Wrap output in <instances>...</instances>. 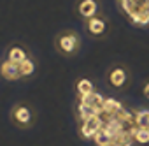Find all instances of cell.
Here are the masks:
<instances>
[{
  "label": "cell",
  "mask_w": 149,
  "mask_h": 146,
  "mask_svg": "<svg viewBox=\"0 0 149 146\" xmlns=\"http://www.w3.org/2000/svg\"><path fill=\"white\" fill-rule=\"evenodd\" d=\"M28 56H32V53L28 51L26 46L19 44V42H13L6 48V53H4V58L9 60V62H14V63H23Z\"/></svg>",
  "instance_id": "cell-3"
},
{
  "label": "cell",
  "mask_w": 149,
  "mask_h": 146,
  "mask_svg": "<svg viewBox=\"0 0 149 146\" xmlns=\"http://www.w3.org/2000/svg\"><path fill=\"white\" fill-rule=\"evenodd\" d=\"M9 120L14 127L21 128V130H26L33 125L35 121V113L33 109L26 104V102H18L11 107L9 111Z\"/></svg>",
  "instance_id": "cell-2"
},
{
  "label": "cell",
  "mask_w": 149,
  "mask_h": 146,
  "mask_svg": "<svg viewBox=\"0 0 149 146\" xmlns=\"http://www.w3.org/2000/svg\"><path fill=\"white\" fill-rule=\"evenodd\" d=\"M0 62H2V60H0Z\"/></svg>",
  "instance_id": "cell-13"
},
{
  "label": "cell",
  "mask_w": 149,
  "mask_h": 146,
  "mask_svg": "<svg viewBox=\"0 0 149 146\" xmlns=\"http://www.w3.org/2000/svg\"><path fill=\"white\" fill-rule=\"evenodd\" d=\"M98 11H100L98 0H77V4H76V14L84 21L90 18H95Z\"/></svg>",
  "instance_id": "cell-4"
},
{
  "label": "cell",
  "mask_w": 149,
  "mask_h": 146,
  "mask_svg": "<svg viewBox=\"0 0 149 146\" xmlns=\"http://www.w3.org/2000/svg\"><path fill=\"white\" fill-rule=\"evenodd\" d=\"M84 28H86V32H88L91 37L100 39V37H104L105 32H107V21H105V18H104L102 14H97L95 18H90V20L84 21Z\"/></svg>",
  "instance_id": "cell-5"
},
{
  "label": "cell",
  "mask_w": 149,
  "mask_h": 146,
  "mask_svg": "<svg viewBox=\"0 0 149 146\" xmlns=\"http://www.w3.org/2000/svg\"><path fill=\"white\" fill-rule=\"evenodd\" d=\"M133 139L139 144H147L149 142V128H137L133 134Z\"/></svg>",
  "instance_id": "cell-11"
},
{
  "label": "cell",
  "mask_w": 149,
  "mask_h": 146,
  "mask_svg": "<svg viewBox=\"0 0 149 146\" xmlns=\"http://www.w3.org/2000/svg\"><path fill=\"white\" fill-rule=\"evenodd\" d=\"M76 90H77L79 97L83 99V97H88V95L95 93V85H93V81L88 79V78H79V79L76 81Z\"/></svg>",
  "instance_id": "cell-9"
},
{
  "label": "cell",
  "mask_w": 149,
  "mask_h": 146,
  "mask_svg": "<svg viewBox=\"0 0 149 146\" xmlns=\"http://www.w3.org/2000/svg\"><path fill=\"white\" fill-rule=\"evenodd\" d=\"M109 85L112 88H123L128 81V74H126V70L123 67H114L111 72H109Z\"/></svg>",
  "instance_id": "cell-7"
},
{
  "label": "cell",
  "mask_w": 149,
  "mask_h": 146,
  "mask_svg": "<svg viewBox=\"0 0 149 146\" xmlns=\"http://www.w3.org/2000/svg\"><path fill=\"white\" fill-rule=\"evenodd\" d=\"M35 70H37V60L33 56H28L23 63H19V76L21 79H28L35 74Z\"/></svg>",
  "instance_id": "cell-8"
},
{
  "label": "cell",
  "mask_w": 149,
  "mask_h": 146,
  "mask_svg": "<svg viewBox=\"0 0 149 146\" xmlns=\"http://www.w3.org/2000/svg\"><path fill=\"white\" fill-rule=\"evenodd\" d=\"M54 48L61 56H74L81 49V39L77 32L74 30H63L54 39Z\"/></svg>",
  "instance_id": "cell-1"
},
{
  "label": "cell",
  "mask_w": 149,
  "mask_h": 146,
  "mask_svg": "<svg viewBox=\"0 0 149 146\" xmlns=\"http://www.w3.org/2000/svg\"><path fill=\"white\" fill-rule=\"evenodd\" d=\"M0 78L6 79V81H18L21 79L19 76V65L14 62H9L6 58H2L0 62Z\"/></svg>",
  "instance_id": "cell-6"
},
{
  "label": "cell",
  "mask_w": 149,
  "mask_h": 146,
  "mask_svg": "<svg viewBox=\"0 0 149 146\" xmlns=\"http://www.w3.org/2000/svg\"><path fill=\"white\" fill-rule=\"evenodd\" d=\"M144 95H146V99H149V83L144 86Z\"/></svg>",
  "instance_id": "cell-12"
},
{
  "label": "cell",
  "mask_w": 149,
  "mask_h": 146,
  "mask_svg": "<svg viewBox=\"0 0 149 146\" xmlns=\"http://www.w3.org/2000/svg\"><path fill=\"white\" fill-rule=\"evenodd\" d=\"M135 123L139 128H149V111H137Z\"/></svg>",
  "instance_id": "cell-10"
}]
</instances>
